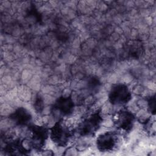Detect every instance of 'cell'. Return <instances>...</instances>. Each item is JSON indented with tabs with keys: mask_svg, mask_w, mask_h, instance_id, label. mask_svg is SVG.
Returning <instances> with one entry per match:
<instances>
[{
	"mask_svg": "<svg viewBox=\"0 0 156 156\" xmlns=\"http://www.w3.org/2000/svg\"><path fill=\"white\" fill-rule=\"evenodd\" d=\"M102 122L101 110H96L80 121L77 127V133L84 137L94 136L100 129Z\"/></svg>",
	"mask_w": 156,
	"mask_h": 156,
	"instance_id": "obj_1",
	"label": "cell"
},
{
	"mask_svg": "<svg viewBox=\"0 0 156 156\" xmlns=\"http://www.w3.org/2000/svg\"><path fill=\"white\" fill-rule=\"evenodd\" d=\"M72 131L69 126L60 119L49 128V137L51 141L59 147L68 144L72 136Z\"/></svg>",
	"mask_w": 156,
	"mask_h": 156,
	"instance_id": "obj_2",
	"label": "cell"
},
{
	"mask_svg": "<svg viewBox=\"0 0 156 156\" xmlns=\"http://www.w3.org/2000/svg\"><path fill=\"white\" fill-rule=\"evenodd\" d=\"M136 119L135 115L127 108H122L112 115V121L116 129L126 133L132 130Z\"/></svg>",
	"mask_w": 156,
	"mask_h": 156,
	"instance_id": "obj_3",
	"label": "cell"
},
{
	"mask_svg": "<svg viewBox=\"0 0 156 156\" xmlns=\"http://www.w3.org/2000/svg\"><path fill=\"white\" fill-rule=\"evenodd\" d=\"M132 98V92L129 87L121 83L113 84L108 94V100L113 105L124 106L127 104Z\"/></svg>",
	"mask_w": 156,
	"mask_h": 156,
	"instance_id": "obj_4",
	"label": "cell"
},
{
	"mask_svg": "<svg viewBox=\"0 0 156 156\" xmlns=\"http://www.w3.org/2000/svg\"><path fill=\"white\" fill-rule=\"evenodd\" d=\"M29 130V146L35 150H41L49 137V128L45 125L30 124Z\"/></svg>",
	"mask_w": 156,
	"mask_h": 156,
	"instance_id": "obj_5",
	"label": "cell"
},
{
	"mask_svg": "<svg viewBox=\"0 0 156 156\" xmlns=\"http://www.w3.org/2000/svg\"><path fill=\"white\" fill-rule=\"evenodd\" d=\"M74 102L71 96L58 97L51 107L52 113L63 118L71 116L74 110Z\"/></svg>",
	"mask_w": 156,
	"mask_h": 156,
	"instance_id": "obj_6",
	"label": "cell"
},
{
	"mask_svg": "<svg viewBox=\"0 0 156 156\" xmlns=\"http://www.w3.org/2000/svg\"><path fill=\"white\" fill-rule=\"evenodd\" d=\"M118 141V138L115 132L107 131L97 137L96 144L99 151L110 152L116 148Z\"/></svg>",
	"mask_w": 156,
	"mask_h": 156,
	"instance_id": "obj_7",
	"label": "cell"
},
{
	"mask_svg": "<svg viewBox=\"0 0 156 156\" xmlns=\"http://www.w3.org/2000/svg\"><path fill=\"white\" fill-rule=\"evenodd\" d=\"M9 119L20 127L29 126L32 121V115L23 107L17 108L9 116Z\"/></svg>",
	"mask_w": 156,
	"mask_h": 156,
	"instance_id": "obj_8",
	"label": "cell"
},
{
	"mask_svg": "<svg viewBox=\"0 0 156 156\" xmlns=\"http://www.w3.org/2000/svg\"><path fill=\"white\" fill-rule=\"evenodd\" d=\"M147 111L152 115H155L156 112L155 107V94H154L151 95L146 98Z\"/></svg>",
	"mask_w": 156,
	"mask_h": 156,
	"instance_id": "obj_9",
	"label": "cell"
},
{
	"mask_svg": "<svg viewBox=\"0 0 156 156\" xmlns=\"http://www.w3.org/2000/svg\"><path fill=\"white\" fill-rule=\"evenodd\" d=\"M34 106L35 109V111L37 113H41L43 111L44 104H43V100L41 98V97L40 96L37 97V98L35 100Z\"/></svg>",
	"mask_w": 156,
	"mask_h": 156,
	"instance_id": "obj_10",
	"label": "cell"
}]
</instances>
